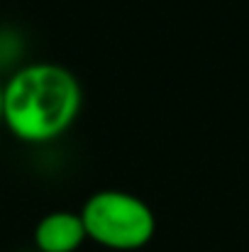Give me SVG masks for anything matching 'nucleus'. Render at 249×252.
I'll return each mask as SVG.
<instances>
[{
    "label": "nucleus",
    "mask_w": 249,
    "mask_h": 252,
    "mask_svg": "<svg viewBox=\"0 0 249 252\" xmlns=\"http://www.w3.org/2000/svg\"><path fill=\"white\" fill-rule=\"evenodd\" d=\"M0 125H2V84H0Z\"/></svg>",
    "instance_id": "obj_4"
},
{
    "label": "nucleus",
    "mask_w": 249,
    "mask_h": 252,
    "mask_svg": "<svg viewBox=\"0 0 249 252\" xmlns=\"http://www.w3.org/2000/svg\"><path fill=\"white\" fill-rule=\"evenodd\" d=\"M81 105L76 74L54 62L27 64L2 84V125L27 145L59 140L76 123Z\"/></svg>",
    "instance_id": "obj_1"
},
{
    "label": "nucleus",
    "mask_w": 249,
    "mask_h": 252,
    "mask_svg": "<svg viewBox=\"0 0 249 252\" xmlns=\"http://www.w3.org/2000/svg\"><path fill=\"white\" fill-rule=\"evenodd\" d=\"M81 218L93 243L117 252L139 250L152 243L157 233V216L152 206L144 198L117 189H105L88 196Z\"/></svg>",
    "instance_id": "obj_2"
},
{
    "label": "nucleus",
    "mask_w": 249,
    "mask_h": 252,
    "mask_svg": "<svg viewBox=\"0 0 249 252\" xmlns=\"http://www.w3.org/2000/svg\"><path fill=\"white\" fill-rule=\"evenodd\" d=\"M88 240L81 213L52 211L34 228V245L39 252H76Z\"/></svg>",
    "instance_id": "obj_3"
}]
</instances>
